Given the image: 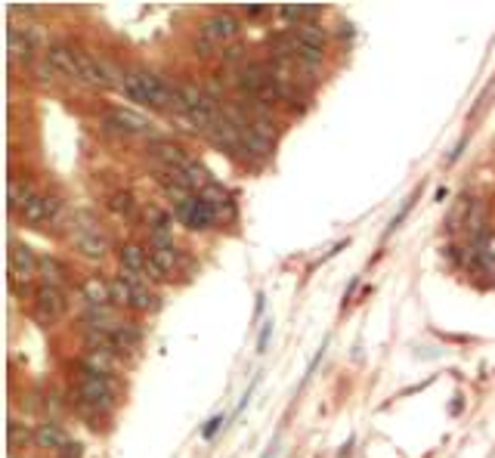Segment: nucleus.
I'll use <instances>...</instances> for the list:
<instances>
[{
	"label": "nucleus",
	"instance_id": "nucleus-9",
	"mask_svg": "<svg viewBox=\"0 0 495 458\" xmlns=\"http://www.w3.org/2000/svg\"><path fill=\"white\" fill-rule=\"evenodd\" d=\"M47 62L59 71L62 78H71V81H81V59H78V50L69 44H50L47 46Z\"/></svg>",
	"mask_w": 495,
	"mask_h": 458
},
{
	"label": "nucleus",
	"instance_id": "nucleus-13",
	"mask_svg": "<svg viewBox=\"0 0 495 458\" xmlns=\"http://www.w3.org/2000/svg\"><path fill=\"white\" fill-rule=\"evenodd\" d=\"M152 158L161 161V168H170V170H186L189 168V155L180 143H168V139H155L149 146Z\"/></svg>",
	"mask_w": 495,
	"mask_h": 458
},
{
	"label": "nucleus",
	"instance_id": "nucleus-40",
	"mask_svg": "<svg viewBox=\"0 0 495 458\" xmlns=\"http://www.w3.org/2000/svg\"><path fill=\"white\" fill-rule=\"evenodd\" d=\"M263 313V291L257 294V307H254V316H260Z\"/></svg>",
	"mask_w": 495,
	"mask_h": 458
},
{
	"label": "nucleus",
	"instance_id": "nucleus-3",
	"mask_svg": "<svg viewBox=\"0 0 495 458\" xmlns=\"http://www.w3.org/2000/svg\"><path fill=\"white\" fill-rule=\"evenodd\" d=\"M75 396H78V406L84 412H109L115 409V384L111 378H102V375H93V371L81 369L75 381Z\"/></svg>",
	"mask_w": 495,
	"mask_h": 458
},
{
	"label": "nucleus",
	"instance_id": "nucleus-18",
	"mask_svg": "<svg viewBox=\"0 0 495 458\" xmlns=\"http://www.w3.org/2000/svg\"><path fill=\"white\" fill-rule=\"evenodd\" d=\"M81 297L87 307H111V285L99 276H87L81 285Z\"/></svg>",
	"mask_w": 495,
	"mask_h": 458
},
{
	"label": "nucleus",
	"instance_id": "nucleus-19",
	"mask_svg": "<svg viewBox=\"0 0 495 458\" xmlns=\"http://www.w3.org/2000/svg\"><path fill=\"white\" fill-rule=\"evenodd\" d=\"M291 35H294L297 46H309V50H322V53H325L328 31L322 28V25H316V22H300V25H294V28H291Z\"/></svg>",
	"mask_w": 495,
	"mask_h": 458
},
{
	"label": "nucleus",
	"instance_id": "nucleus-30",
	"mask_svg": "<svg viewBox=\"0 0 495 458\" xmlns=\"http://www.w3.org/2000/svg\"><path fill=\"white\" fill-rule=\"evenodd\" d=\"M146 223H149V232H170L174 214H168L161 208H146Z\"/></svg>",
	"mask_w": 495,
	"mask_h": 458
},
{
	"label": "nucleus",
	"instance_id": "nucleus-24",
	"mask_svg": "<svg viewBox=\"0 0 495 458\" xmlns=\"http://www.w3.org/2000/svg\"><path fill=\"white\" fill-rule=\"evenodd\" d=\"M6 437H10V452L12 455H19L25 446H28V443H35V430H31L28 424L16 421V418H12L10 428H6Z\"/></svg>",
	"mask_w": 495,
	"mask_h": 458
},
{
	"label": "nucleus",
	"instance_id": "nucleus-37",
	"mask_svg": "<svg viewBox=\"0 0 495 458\" xmlns=\"http://www.w3.org/2000/svg\"><path fill=\"white\" fill-rule=\"evenodd\" d=\"M465 146H467V136H461V139H458V146H455V149L449 152L446 164H455V161H458V158H461V152H465Z\"/></svg>",
	"mask_w": 495,
	"mask_h": 458
},
{
	"label": "nucleus",
	"instance_id": "nucleus-8",
	"mask_svg": "<svg viewBox=\"0 0 495 458\" xmlns=\"http://www.w3.org/2000/svg\"><path fill=\"white\" fill-rule=\"evenodd\" d=\"M62 214V202L56 195H35L28 204L22 208L19 220L28 223V227H37V223H50Z\"/></svg>",
	"mask_w": 495,
	"mask_h": 458
},
{
	"label": "nucleus",
	"instance_id": "nucleus-1",
	"mask_svg": "<svg viewBox=\"0 0 495 458\" xmlns=\"http://www.w3.org/2000/svg\"><path fill=\"white\" fill-rule=\"evenodd\" d=\"M121 90H124V96L134 99V103H146V105H155V109H174L177 115L183 112L180 87L164 84L161 78L152 75V71H130L121 81Z\"/></svg>",
	"mask_w": 495,
	"mask_h": 458
},
{
	"label": "nucleus",
	"instance_id": "nucleus-15",
	"mask_svg": "<svg viewBox=\"0 0 495 458\" xmlns=\"http://www.w3.org/2000/svg\"><path fill=\"white\" fill-rule=\"evenodd\" d=\"M6 44H10V59L22 65H35V53L37 46L31 44V37L25 35L22 25H10V35H6Z\"/></svg>",
	"mask_w": 495,
	"mask_h": 458
},
{
	"label": "nucleus",
	"instance_id": "nucleus-28",
	"mask_svg": "<svg viewBox=\"0 0 495 458\" xmlns=\"http://www.w3.org/2000/svg\"><path fill=\"white\" fill-rule=\"evenodd\" d=\"M319 10H322L319 3H285V6H279V16H282V19H291L294 25H300L303 19L316 16Z\"/></svg>",
	"mask_w": 495,
	"mask_h": 458
},
{
	"label": "nucleus",
	"instance_id": "nucleus-23",
	"mask_svg": "<svg viewBox=\"0 0 495 458\" xmlns=\"http://www.w3.org/2000/svg\"><path fill=\"white\" fill-rule=\"evenodd\" d=\"M35 195H37L35 186L25 180V177H19V174L10 177V211H12V214H22V208H25V204H28Z\"/></svg>",
	"mask_w": 495,
	"mask_h": 458
},
{
	"label": "nucleus",
	"instance_id": "nucleus-41",
	"mask_svg": "<svg viewBox=\"0 0 495 458\" xmlns=\"http://www.w3.org/2000/svg\"><path fill=\"white\" fill-rule=\"evenodd\" d=\"M433 198H437V202H443V198H446V186H440V189L433 192Z\"/></svg>",
	"mask_w": 495,
	"mask_h": 458
},
{
	"label": "nucleus",
	"instance_id": "nucleus-17",
	"mask_svg": "<svg viewBox=\"0 0 495 458\" xmlns=\"http://www.w3.org/2000/svg\"><path fill=\"white\" fill-rule=\"evenodd\" d=\"M35 443L37 449H53V452H62L65 446H69V437H65V430L59 428L56 421H44L35 428Z\"/></svg>",
	"mask_w": 495,
	"mask_h": 458
},
{
	"label": "nucleus",
	"instance_id": "nucleus-11",
	"mask_svg": "<svg viewBox=\"0 0 495 458\" xmlns=\"http://www.w3.org/2000/svg\"><path fill=\"white\" fill-rule=\"evenodd\" d=\"M198 195H201V202L208 204L210 211H214L217 223H229V220H235V202H233V195H229V192L223 189V186L210 183L208 189H201Z\"/></svg>",
	"mask_w": 495,
	"mask_h": 458
},
{
	"label": "nucleus",
	"instance_id": "nucleus-32",
	"mask_svg": "<svg viewBox=\"0 0 495 458\" xmlns=\"http://www.w3.org/2000/svg\"><path fill=\"white\" fill-rule=\"evenodd\" d=\"M415 198H418V192H415V195H408V198H406V202H402V208H399V214H396V217H393V220H390V223H387V232H384V236H393V232H396V229H399V227H402V220H406V214H408V211H412V204H415Z\"/></svg>",
	"mask_w": 495,
	"mask_h": 458
},
{
	"label": "nucleus",
	"instance_id": "nucleus-6",
	"mask_svg": "<svg viewBox=\"0 0 495 458\" xmlns=\"http://www.w3.org/2000/svg\"><path fill=\"white\" fill-rule=\"evenodd\" d=\"M65 310H69L65 291L47 288V285H41V288L35 291V319L41 325H56L65 316Z\"/></svg>",
	"mask_w": 495,
	"mask_h": 458
},
{
	"label": "nucleus",
	"instance_id": "nucleus-21",
	"mask_svg": "<svg viewBox=\"0 0 495 458\" xmlns=\"http://www.w3.org/2000/svg\"><path fill=\"white\" fill-rule=\"evenodd\" d=\"M109 211L118 217V220L130 223V220H136V214H140V202L134 198V192H115V195H109Z\"/></svg>",
	"mask_w": 495,
	"mask_h": 458
},
{
	"label": "nucleus",
	"instance_id": "nucleus-31",
	"mask_svg": "<svg viewBox=\"0 0 495 458\" xmlns=\"http://www.w3.org/2000/svg\"><path fill=\"white\" fill-rule=\"evenodd\" d=\"M471 208H474V202L467 195H461L458 198V204L452 208V214H449V229H458V227H465L467 223V217H471Z\"/></svg>",
	"mask_w": 495,
	"mask_h": 458
},
{
	"label": "nucleus",
	"instance_id": "nucleus-29",
	"mask_svg": "<svg viewBox=\"0 0 495 458\" xmlns=\"http://www.w3.org/2000/svg\"><path fill=\"white\" fill-rule=\"evenodd\" d=\"M111 303L115 307H130V276H118V279H111Z\"/></svg>",
	"mask_w": 495,
	"mask_h": 458
},
{
	"label": "nucleus",
	"instance_id": "nucleus-12",
	"mask_svg": "<svg viewBox=\"0 0 495 458\" xmlns=\"http://www.w3.org/2000/svg\"><path fill=\"white\" fill-rule=\"evenodd\" d=\"M177 267H180V251H177V245L174 248H149V270H146L149 279L161 282V279H168Z\"/></svg>",
	"mask_w": 495,
	"mask_h": 458
},
{
	"label": "nucleus",
	"instance_id": "nucleus-27",
	"mask_svg": "<svg viewBox=\"0 0 495 458\" xmlns=\"http://www.w3.org/2000/svg\"><path fill=\"white\" fill-rule=\"evenodd\" d=\"M471 248H477V254H480V270H483V273H495V229H489L480 242H474Z\"/></svg>",
	"mask_w": 495,
	"mask_h": 458
},
{
	"label": "nucleus",
	"instance_id": "nucleus-2",
	"mask_svg": "<svg viewBox=\"0 0 495 458\" xmlns=\"http://www.w3.org/2000/svg\"><path fill=\"white\" fill-rule=\"evenodd\" d=\"M69 242H71V248L81 251V254L90 257V261H102V257L109 254V248H111L109 236L99 229V220L90 214V211H75V214H71Z\"/></svg>",
	"mask_w": 495,
	"mask_h": 458
},
{
	"label": "nucleus",
	"instance_id": "nucleus-5",
	"mask_svg": "<svg viewBox=\"0 0 495 458\" xmlns=\"http://www.w3.org/2000/svg\"><path fill=\"white\" fill-rule=\"evenodd\" d=\"M174 220H180L183 227L192 232H204L214 227L217 217H214V211L201 202V195H192V198H186V202L174 204Z\"/></svg>",
	"mask_w": 495,
	"mask_h": 458
},
{
	"label": "nucleus",
	"instance_id": "nucleus-35",
	"mask_svg": "<svg viewBox=\"0 0 495 458\" xmlns=\"http://www.w3.org/2000/svg\"><path fill=\"white\" fill-rule=\"evenodd\" d=\"M269 337H273V319H267V322H263L260 335H257V353H267V344H269Z\"/></svg>",
	"mask_w": 495,
	"mask_h": 458
},
{
	"label": "nucleus",
	"instance_id": "nucleus-26",
	"mask_svg": "<svg viewBox=\"0 0 495 458\" xmlns=\"http://www.w3.org/2000/svg\"><path fill=\"white\" fill-rule=\"evenodd\" d=\"M111 335H115L118 347H121V356L124 353H136V350H140V344H143L140 328H134V325H115V328H111Z\"/></svg>",
	"mask_w": 495,
	"mask_h": 458
},
{
	"label": "nucleus",
	"instance_id": "nucleus-10",
	"mask_svg": "<svg viewBox=\"0 0 495 458\" xmlns=\"http://www.w3.org/2000/svg\"><path fill=\"white\" fill-rule=\"evenodd\" d=\"M102 121H105V127L118 130V134H127V136L149 134V127H152L146 118H143L140 112H134V109H109L102 115Z\"/></svg>",
	"mask_w": 495,
	"mask_h": 458
},
{
	"label": "nucleus",
	"instance_id": "nucleus-25",
	"mask_svg": "<svg viewBox=\"0 0 495 458\" xmlns=\"http://www.w3.org/2000/svg\"><path fill=\"white\" fill-rule=\"evenodd\" d=\"M242 149H245V155L267 158L269 152H273V143H269V139H263L254 127H245V130H242Z\"/></svg>",
	"mask_w": 495,
	"mask_h": 458
},
{
	"label": "nucleus",
	"instance_id": "nucleus-16",
	"mask_svg": "<svg viewBox=\"0 0 495 458\" xmlns=\"http://www.w3.org/2000/svg\"><path fill=\"white\" fill-rule=\"evenodd\" d=\"M158 307H161V297L146 282L130 279V310H136V313H155Z\"/></svg>",
	"mask_w": 495,
	"mask_h": 458
},
{
	"label": "nucleus",
	"instance_id": "nucleus-20",
	"mask_svg": "<svg viewBox=\"0 0 495 458\" xmlns=\"http://www.w3.org/2000/svg\"><path fill=\"white\" fill-rule=\"evenodd\" d=\"M118 360L121 356L115 353H102V350H87V353L81 356V369L93 371V375H102V378H111L118 369Z\"/></svg>",
	"mask_w": 495,
	"mask_h": 458
},
{
	"label": "nucleus",
	"instance_id": "nucleus-33",
	"mask_svg": "<svg viewBox=\"0 0 495 458\" xmlns=\"http://www.w3.org/2000/svg\"><path fill=\"white\" fill-rule=\"evenodd\" d=\"M35 75H37V81H41V84H50V81H56V78H59V71L53 69L47 59H44V62H35Z\"/></svg>",
	"mask_w": 495,
	"mask_h": 458
},
{
	"label": "nucleus",
	"instance_id": "nucleus-34",
	"mask_svg": "<svg viewBox=\"0 0 495 458\" xmlns=\"http://www.w3.org/2000/svg\"><path fill=\"white\" fill-rule=\"evenodd\" d=\"M220 428H226V418H223V415H214V418H210V421L201 428V440H214Z\"/></svg>",
	"mask_w": 495,
	"mask_h": 458
},
{
	"label": "nucleus",
	"instance_id": "nucleus-4",
	"mask_svg": "<svg viewBox=\"0 0 495 458\" xmlns=\"http://www.w3.org/2000/svg\"><path fill=\"white\" fill-rule=\"evenodd\" d=\"M239 31H242L239 19H235L233 12H226V10L210 12V16L201 22V37H204V41H208L210 46H226V44H233L235 37H239Z\"/></svg>",
	"mask_w": 495,
	"mask_h": 458
},
{
	"label": "nucleus",
	"instance_id": "nucleus-7",
	"mask_svg": "<svg viewBox=\"0 0 495 458\" xmlns=\"http://www.w3.org/2000/svg\"><path fill=\"white\" fill-rule=\"evenodd\" d=\"M41 270V257H35V251L22 242L10 245V282L19 285H31V279Z\"/></svg>",
	"mask_w": 495,
	"mask_h": 458
},
{
	"label": "nucleus",
	"instance_id": "nucleus-22",
	"mask_svg": "<svg viewBox=\"0 0 495 458\" xmlns=\"http://www.w3.org/2000/svg\"><path fill=\"white\" fill-rule=\"evenodd\" d=\"M37 276H41V282L47 285V288H65V282H69V270L62 267V263L56 261V257H41V270H37Z\"/></svg>",
	"mask_w": 495,
	"mask_h": 458
},
{
	"label": "nucleus",
	"instance_id": "nucleus-14",
	"mask_svg": "<svg viewBox=\"0 0 495 458\" xmlns=\"http://www.w3.org/2000/svg\"><path fill=\"white\" fill-rule=\"evenodd\" d=\"M118 263H121V273L130 276V279H140L146 276L149 270V248H140V245H121L118 251Z\"/></svg>",
	"mask_w": 495,
	"mask_h": 458
},
{
	"label": "nucleus",
	"instance_id": "nucleus-38",
	"mask_svg": "<svg viewBox=\"0 0 495 458\" xmlns=\"http://www.w3.org/2000/svg\"><path fill=\"white\" fill-rule=\"evenodd\" d=\"M84 455V446L81 443H69V446L62 449V458H81Z\"/></svg>",
	"mask_w": 495,
	"mask_h": 458
},
{
	"label": "nucleus",
	"instance_id": "nucleus-36",
	"mask_svg": "<svg viewBox=\"0 0 495 458\" xmlns=\"http://www.w3.org/2000/svg\"><path fill=\"white\" fill-rule=\"evenodd\" d=\"M242 53H245L242 46H223V53H220V56H223V62H239V59H242Z\"/></svg>",
	"mask_w": 495,
	"mask_h": 458
},
{
	"label": "nucleus",
	"instance_id": "nucleus-39",
	"mask_svg": "<svg viewBox=\"0 0 495 458\" xmlns=\"http://www.w3.org/2000/svg\"><path fill=\"white\" fill-rule=\"evenodd\" d=\"M245 12H248V16H263V12H267V6H263V3H245Z\"/></svg>",
	"mask_w": 495,
	"mask_h": 458
}]
</instances>
